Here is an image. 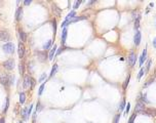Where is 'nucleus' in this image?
I'll list each match as a JSON object with an SVG mask.
<instances>
[{"instance_id":"obj_1","label":"nucleus","mask_w":156,"mask_h":123,"mask_svg":"<svg viewBox=\"0 0 156 123\" xmlns=\"http://www.w3.org/2000/svg\"><path fill=\"white\" fill-rule=\"evenodd\" d=\"M13 81H14V77L11 76L10 74H7V73H2L0 74V83L3 85V86H10L13 84Z\"/></svg>"},{"instance_id":"obj_2","label":"nucleus","mask_w":156,"mask_h":123,"mask_svg":"<svg viewBox=\"0 0 156 123\" xmlns=\"http://www.w3.org/2000/svg\"><path fill=\"white\" fill-rule=\"evenodd\" d=\"M2 50L7 53V55H13L14 51H16V48H14V44L12 42H7V43H4L2 45Z\"/></svg>"},{"instance_id":"obj_3","label":"nucleus","mask_w":156,"mask_h":123,"mask_svg":"<svg viewBox=\"0 0 156 123\" xmlns=\"http://www.w3.org/2000/svg\"><path fill=\"white\" fill-rule=\"evenodd\" d=\"M138 61V57H137V53H135V51H130L129 55L127 57V63H128V66L130 68H134L135 63H137Z\"/></svg>"},{"instance_id":"obj_4","label":"nucleus","mask_w":156,"mask_h":123,"mask_svg":"<svg viewBox=\"0 0 156 123\" xmlns=\"http://www.w3.org/2000/svg\"><path fill=\"white\" fill-rule=\"evenodd\" d=\"M2 66L7 71H12L14 67H16V63H14L13 58H8V60H6L5 62L2 63Z\"/></svg>"},{"instance_id":"obj_5","label":"nucleus","mask_w":156,"mask_h":123,"mask_svg":"<svg viewBox=\"0 0 156 123\" xmlns=\"http://www.w3.org/2000/svg\"><path fill=\"white\" fill-rule=\"evenodd\" d=\"M148 60V53H147V47H145L143 49L142 53H141V56L139 57V66L140 68H142V66L146 63V61Z\"/></svg>"},{"instance_id":"obj_6","label":"nucleus","mask_w":156,"mask_h":123,"mask_svg":"<svg viewBox=\"0 0 156 123\" xmlns=\"http://www.w3.org/2000/svg\"><path fill=\"white\" fill-rule=\"evenodd\" d=\"M9 39H10V34L7 30H0V41L2 42H9Z\"/></svg>"},{"instance_id":"obj_7","label":"nucleus","mask_w":156,"mask_h":123,"mask_svg":"<svg viewBox=\"0 0 156 123\" xmlns=\"http://www.w3.org/2000/svg\"><path fill=\"white\" fill-rule=\"evenodd\" d=\"M141 41H142V32H141V30L135 31L134 35V44L135 46H139L141 44Z\"/></svg>"},{"instance_id":"obj_8","label":"nucleus","mask_w":156,"mask_h":123,"mask_svg":"<svg viewBox=\"0 0 156 123\" xmlns=\"http://www.w3.org/2000/svg\"><path fill=\"white\" fill-rule=\"evenodd\" d=\"M142 115H145V116H156V110L153 109V108H148L146 107V109L143 110L142 112L140 113Z\"/></svg>"},{"instance_id":"obj_9","label":"nucleus","mask_w":156,"mask_h":123,"mask_svg":"<svg viewBox=\"0 0 156 123\" xmlns=\"http://www.w3.org/2000/svg\"><path fill=\"white\" fill-rule=\"evenodd\" d=\"M25 52H26V48H25L24 43L20 42L19 45H18V55H19V57L21 58V60H23V58H24Z\"/></svg>"},{"instance_id":"obj_10","label":"nucleus","mask_w":156,"mask_h":123,"mask_svg":"<svg viewBox=\"0 0 156 123\" xmlns=\"http://www.w3.org/2000/svg\"><path fill=\"white\" fill-rule=\"evenodd\" d=\"M23 14H24V8L22 6H18L16 10V21L21 22L23 19Z\"/></svg>"},{"instance_id":"obj_11","label":"nucleus","mask_w":156,"mask_h":123,"mask_svg":"<svg viewBox=\"0 0 156 123\" xmlns=\"http://www.w3.org/2000/svg\"><path fill=\"white\" fill-rule=\"evenodd\" d=\"M57 50H58V45H57V44H54V45L52 47V49L49 50V52H48V60L49 61H52L54 58L56 53H57Z\"/></svg>"},{"instance_id":"obj_12","label":"nucleus","mask_w":156,"mask_h":123,"mask_svg":"<svg viewBox=\"0 0 156 123\" xmlns=\"http://www.w3.org/2000/svg\"><path fill=\"white\" fill-rule=\"evenodd\" d=\"M36 55L38 56V60L40 62H45L48 58V55L46 53V51H36Z\"/></svg>"},{"instance_id":"obj_13","label":"nucleus","mask_w":156,"mask_h":123,"mask_svg":"<svg viewBox=\"0 0 156 123\" xmlns=\"http://www.w3.org/2000/svg\"><path fill=\"white\" fill-rule=\"evenodd\" d=\"M67 37H68V28H64L62 30V36H61V42H62V45L65 46L67 41Z\"/></svg>"},{"instance_id":"obj_14","label":"nucleus","mask_w":156,"mask_h":123,"mask_svg":"<svg viewBox=\"0 0 156 123\" xmlns=\"http://www.w3.org/2000/svg\"><path fill=\"white\" fill-rule=\"evenodd\" d=\"M141 19H142V16L141 13L138 14V17L134 19V29L135 31H139L140 30V23H141Z\"/></svg>"},{"instance_id":"obj_15","label":"nucleus","mask_w":156,"mask_h":123,"mask_svg":"<svg viewBox=\"0 0 156 123\" xmlns=\"http://www.w3.org/2000/svg\"><path fill=\"white\" fill-rule=\"evenodd\" d=\"M146 105L143 104L142 102H137V105H135V112L137 113V114H140L141 112H142L143 110L146 109Z\"/></svg>"},{"instance_id":"obj_16","label":"nucleus","mask_w":156,"mask_h":123,"mask_svg":"<svg viewBox=\"0 0 156 123\" xmlns=\"http://www.w3.org/2000/svg\"><path fill=\"white\" fill-rule=\"evenodd\" d=\"M31 76L30 75H25L24 77V82H23V87L26 89V88L31 86Z\"/></svg>"},{"instance_id":"obj_17","label":"nucleus","mask_w":156,"mask_h":123,"mask_svg":"<svg viewBox=\"0 0 156 123\" xmlns=\"http://www.w3.org/2000/svg\"><path fill=\"white\" fill-rule=\"evenodd\" d=\"M138 102H142L143 104L145 105H147L149 104V100L147 98V95L146 93H139V95H138Z\"/></svg>"},{"instance_id":"obj_18","label":"nucleus","mask_w":156,"mask_h":123,"mask_svg":"<svg viewBox=\"0 0 156 123\" xmlns=\"http://www.w3.org/2000/svg\"><path fill=\"white\" fill-rule=\"evenodd\" d=\"M52 46H53V40H52V39H50V40L46 41V42L43 44V50H44V51L50 50Z\"/></svg>"},{"instance_id":"obj_19","label":"nucleus","mask_w":156,"mask_h":123,"mask_svg":"<svg viewBox=\"0 0 156 123\" xmlns=\"http://www.w3.org/2000/svg\"><path fill=\"white\" fill-rule=\"evenodd\" d=\"M19 38H20V40L22 41V43L27 41V34L25 33L22 29H19Z\"/></svg>"},{"instance_id":"obj_20","label":"nucleus","mask_w":156,"mask_h":123,"mask_svg":"<svg viewBox=\"0 0 156 123\" xmlns=\"http://www.w3.org/2000/svg\"><path fill=\"white\" fill-rule=\"evenodd\" d=\"M58 71H59V65H58V64H54V65L52 66V70H50L48 78H52L58 73Z\"/></svg>"},{"instance_id":"obj_21","label":"nucleus","mask_w":156,"mask_h":123,"mask_svg":"<svg viewBox=\"0 0 156 123\" xmlns=\"http://www.w3.org/2000/svg\"><path fill=\"white\" fill-rule=\"evenodd\" d=\"M76 16H77V14H76V11H75V10H71V11H70V12L67 14V17L65 18L64 21L69 22V21H71V19H73Z\"/></svg>"},{"instance_id":"obj_22","label":"nucleus","mask_w":156,"mask_h":123,"mask_svg":"<svg viewBox=\"0 0 156 123\" xmlns=\"http://www.w3.org/2000/svg\"><path fill=\"white\" fill-rule=\"evenodd\" d=\"M52 11H53V13L54 14H56V16H61V12H62V10H61V9H60L57 5H56V4H54V3H52Z\"/></svg>"},{"instance_id":"obj_23","label":"nucleus","mask_w":156,"mask_h":123,"mask_svg":"<svg viewBox=\"0 0 156 123\" xmlns=\"http://www.w3.org/2000/svg\"><path fill=\"white\" fill-rule=\"evenodd\" d=\"M126 104H127V103H126V98L124 97L123 100L120 102V105H119V108H118L120 112H123V111H124V109L126 108Z\"/></svg>"},{"instance_id":"obj_24","label":"nucleus","mask_w":156,"mask_h":123,"mask_svg":"<svg viewBox=\"0 0 156 123\" xmlns=\"http://www.w3.org/2000/svg\"><path fill=\"white\" fill-rule=\"evenodd\" d=\"M151 66H152V58H148L146 61V67H145V73H148L151 69Z\"/></svg>"},{"instance_id":"obj_25","label":"nucleus","mask_w":156,"mask_h":123,"mask_svg":"<svg viewBox=\"0 0 156 123\" xmlns=\"http://www.w3.org/2000/svg\"><path fill=\"white\" fill-rule=\"evenodd\" d=\"M19 103H20L21 105H24L25 103H26V93H25V92H21V93H20Z\"/></svg>"},{"instance_id":"obj_26","label":"nucleus","mask_w":156,"mask_h":123,"mask_svg":"<svg viewBox=\"0 0 156 123\" xmlns=\"http://www.w3.org/2000/svg\"><path fill=\"white\" fill-rule=\"evenodd\" d=\"M129 80H130V74H128V75H127V77L125 78V80H124L123 84H122V88H123V90H125V89L127 88V86H128V84H129Z\"/></svg>"},{"instance_id":"obj_27","label":"nucleus","mask_w":156,"mask_h":123,"mask_svg":"<svg viewBox=\"0 0 156 123\" xmlns=\"http://www.w3.org/2000/svg\"><path fill=\"white\" fill-rule=\"evenodd\" d=\"M144 74H145V68L142 67V68H140V70L138 72V76H137V79L140 81L141 80V78H142L144 76Z\"/></svg>"},{"instance_id":"obj_28","label":"nucleus","mask_w":156,"mask_h":123,"mask_svg":"<svg viewBox=\"0 0 156 123\" xmlns=\"http://www.w3.org/2000/svg\"><path fill=\"white\" fill-rule=\"evenodd\" d=\"M45 84H46V81L43 82V83H41V85L39 86V89H38V95H39V96L42 95V93H43V91H44V88H45Z\"/></svg>"},{"instance_id":"obj_29","label":"nucleus","mask_w":156,"mask_h":123,"mask_svg":"<svg viewBox=\"0 0 156 123\" xmlns=\"http://www.w3.org/2000/svg\"><path fill=\"white\" fill-rule=\"evenodd\" d=\"M46 79H47V74H46V73H42V74H41V76L39 77L38 82H41V83H43V82H45V81H46Z\"/></svg>"},{"instance_id":"obj_30","label":"nucleus","mask_w":156,"mask_h":123,"mask_svg":"<svg viewBox=\"0 0 156 123\" xmlns=\"http://www.w3.org/2000/svg\"><path fill=\"white\" fill-rule=\"evenodd\" d=\"M81 3H83L82 0H77V1H75L74 4H73V10L76 11V9L79 8V6H80V4H81Z\"/></svg>"},{"instance_id":"obj_31","label":"nucleus","mask_w":156,"mask_h":123,"mask_svg":"<svg viewBox=\"0 0 156 123\" xmlns=\"http://www.w3.org/2000/svg\"><path fill=\"white\" fill-rule=\"evenodd\" d=\"M52 30H53V35L56 36V34H57V19H52Z\"/></svg>"},{"instance_id":"obj_32","label":"nucleus","mask_w":156,"mask_h":123,"mask_svg":"<svg viewBox=\"0 0 156 123\" xmlns=\"http://www.w3.org/2000/svg\"><path fill=\"white\" fill-rule=\"evenodd\" d=\"M27 111H28V107H25L24 109H23V111H22V116H23V119H24V120H28Z\"/></svg>"},{"instance_id":"obj_33","label":"nucleus","mask_w":156,"mask_h":123,"mask_svg":"<svg viewBox=\"0 0 156 123\" xmlns=\"http://www.w3.org/2000/svg\"><path fill=\"white\" fill-rule=\"evenodd\" d=\"M33 109H34V105H33V104H31V105H30V106L28 107V111H27V117H28V118L30 117V115L32 114Z\"/></svg>"},{"instance_id":"obj_34","label":"nucleus","mask_w":156,"mask_h":123,"mask_svg":"<svg viewBox=\"0 0 156 123\" xmlns=\"http://www.w3.org/2000/svg\"><path fill=\"white\" fill-rule=\"evenodd\" d=\"M135 118H137V113H134V114L129 117V119L127 121V123H135Z\"/></svg>"},{"instance_id":"obj_35","label":"nucleus","mask_w":156,"mask_h":123,"mask_svg":"<svg viewBox=\"0 0 156 123\" xmlns=\"http://www.w3.org/2000/svg\"><path fill=\"white\" fill-rule=\"evenodd\" d=\"M9 108V96H6V104L4 106V109H3V113H6L7 110Z\"/></svg>"},{"instance_id":"obj_36","label":"nucleus","mask_w":156,"mask_h":123,"mask_svg":"<svg viewBox=\"0 0 156 123\" xmlns=\"http://www.w3.org/2000/svg\"><path fill=\"white\" fill-rule=\"evenodd\" d=\"M65 48H66V47L63 46V45H62L61 47H59V48H58V50H57V53H56V57H59L60 55H61V53L65 50Z\"/></svg>"},{"instance_id":"obj_37","label":"nucleus","mask_w":156,"mask_h":123,"mask_svg":"<svg viewBox=\"0 0 156 123\" xmlns=\"http://www.w3.org/2000/svg\"><path fill=\"white\" fill-rule=\"evenodd\" d=\"M155 80V78H150V79H148L147 81H146V83L144 84V87H148L149 85H151L153 83V81Z\"/></svg>"},{"instance_id":"obj_38","label":"nucleus","mask_w":156,"mask_h":123,"mask_svg":"<svg viewBox=\"0 0 156 123\" xmlns=\"http://www.w3.org/2000/svg\"><path fill=\"white\" fill-rule=\"evenodd\" d=\"M42 109H43V106L41 105V103H40V102L38 101V102H37V104H36V113H37V112H40Z\"/></svg>"},{"instance_id":"obj_39","label":"nucleus","mask_w":156,"mask_h":123,"mask_svg":"<svg viewBox=\"0 0 156 123\" xmlns=\"http://www.w3.org/2000/svg\"><path fill=\"white\" fill-rule=\"evenodd\" d=\"M20 73H21L22 74V75H24V74H25V66H24V63H20Z\"/></svg>"},{"instance_id":"obj_40","label":"nucleus","mask_w":156,"mask_h":123,"mask_svg":"<svg viewBox=\"0 0 156 123\" xmlns=\"http://www.w3.org/2000/svg\"><path fill=\"white\" fill-rule=\"evenodd\" d=\"M120 117H121V114L120 113H117L116 116L114 117V120H113V123H119V120H120Z\"/></svg>"},{"instance_id":"obj_41","label":"nucleus","mask_w":156,"mask_h":123,"mask_svg":"<svg viewBox=\"0 0 156 123\" xmlns=\"http://www.w3.org/2000/svg\"><path fill=\"white\" fill-rule=\"evenodd\" d=\"M129 111H130V104H129V103H127V104H126V108H125V114H128Z\"/></svg>"},{"instance_id":"obj_42","label":"nucleus","mask_w":156,"mask_h":123,"mask_svg":"<svg viewBox=\"0 0 156 123\" xmlns=\"http://www.w3.org/2000/svg\"><path fill=\"white\" fill-rule=\"evenodd\" d=\"M35 84H36V80H35L34 78L32 77V78H31V86H30V88H33V87L35 86Z\"/></svg>"},{"instance_id":"obj_43","label":"nucleus","mask_w":156,"mask_h":123,"mask_svg":"<svg viewBox=\"0 0 156 123\" xmlns=\"http://www.w3.org/2000/svg\"><path fill=\"white\" fill-rule=\"evenodd\" d=\"M31 3H32V0H25V1H24V5L25 6H28Z\"/></svg>"},{"instance_id":"obj_44","label":"nucleus","mask_w":156,"mask_h":123,"mask_svg":"<svg viewBox=\"0 0 156 123\" xmlns=\"http://www.w3.org/2000/svg\"><path fill=\"white\" fill-rule=\"evenodd\" d=\"M152 44H153V47L156 49V37L153 39V41H152Z\"/></svg>"},{"instance_id":"obj_45","label":"nucleus","mask_w":156,"mask_h":123,"mask_svg":"<svg viewBox=\"0 0 156 123\" xmlns=\"http://www.w3.org/2000/svg\"><path fill=\"white\" fill-rule=\"evenodd\" d=\"M0 123H5V118H4V117L0 118Z\"/></svg>"},{"instance_id":"obj_46","label":"nucleus","mask_w":156,"mask_h":123,"mask_svg":"<svg viewBox=\"0 0 156 123\" xmlns=\"http://www.w3.org/2000/svg\"><path fill=\"white\" fill-rule=\"evenodd\" d=\"M149 11H150V8H149V6H148V7H146V11H145V13L147 14V13H148Z\"/></svg>"},{"instance_id":"obj_47","label":"nucleus","mask_w":156,"mask_h":123,"mask_svg":"<svg viewBox=\"0 0 156 123\" xmlns=\"http://www.w3.org/2000/svg\"><path fill=\"white\" fill-rule=\"evenodd\" d=\"M97 1H95V0H94V1H89L88 2V5H92V4H94V3H95Z\"/></svg>"},{"instance_id":"obj_48","label":"nucleus","mask_w":156,"mask_h":123,"mask_svg":"<svg viewBox=\"0 0 156 123\" xmlns=\"http://www.w3.org/2000/svg\"><path fill=\"white\" fill-rule=\"evenodd\" d=\"M149 6H150V7H153V6H154V3H153V2H151V3L149 4Z\"/></svg>"},{"instance_id":"obj_49","label":"nucleus","mask_w":156,"mask_h":123,"mask_svg":"<svg viewBox=\"0 0 156 123\" xmlns=\"http://www.w3.org/2000/svg\"><path fill=\"white\" fill-rule=\"evenodd\" d=\"M154 74H155V77H156V68H155V70H154Z\"/></svg>"},{"instance_id":"obj_50","label":"nucleus","mask_w":156,"mask_h":123,"mask_svg":"<svg viewBox=\"0 0 156 123\" xmlns=\"http://www.w3.org/2000/svg\"><path fill=\"white\" fill-rule=\"evenodd\" d=\"M19 123H23V121H20V122H19Z\"/></svg>"},{"instance_id":"obj_51","label":"nucleus","mask_w":156,"mask_h":123,"mask_svg":"<svg viewBox=\"0 0 156 123\" xmlns=\"http://www.w3.org/2000/svg\"><path fill=\"white\" fill-rule=\"evenodd\" d=\"M155 27H156V22H155Z\"/></svg>"}]
</instances>
